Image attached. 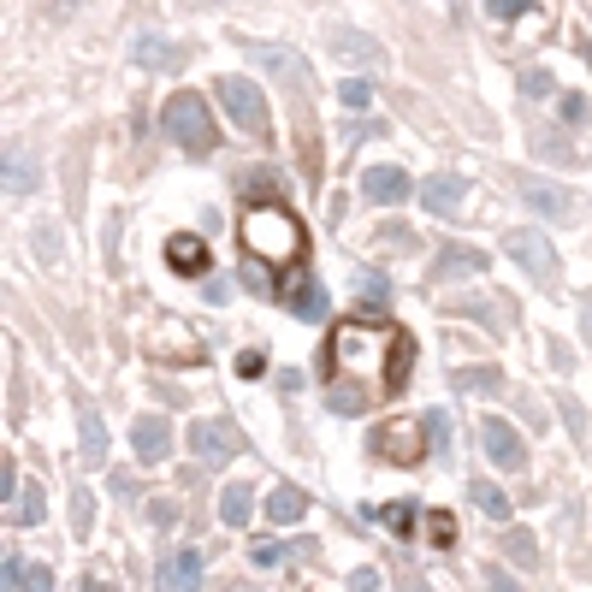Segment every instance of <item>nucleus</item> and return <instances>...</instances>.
<instances>
[{
	"label": "nucleus",
	"mask_w": 592,
	"mask_h": 592,
	"mask_svg": "<svg viewBox=\"0 0 592 592\" xmlns=\"http://www.w3.org/2000/svg\"><path fill=\"white\" fill-rule=\"evenodd\" d=\"M326 403L332 415H368L409 385L415 338L397 321H338L326 332Z\"/></svg>",
	"instance_id": "obj_1"
},
{
	"label": "nucleus",
	"mask_w": 592,
	"mask_h": 592,
	"mask_svg": "<svg viewBox=\"0 0 592 592\" xmlns=\"http://www.w3.org/2000/svg\"><path fill=\"white\" fill-rule=\"evenodd\" d=\"M237 237H243V262H255L262 272H291V267H302V255H309V231H302V220L279 196L249 201Z\"/></svg>",
	"instance_id": "obj_2"
},
{
	"label": "nucleus",
	"mask_w": 592,
	"mask_h": 592,
	"mask_svg": "<svg viewBox=\"0 0 592 592\" xmlns=\"http://www.w3.org/2000/svg\"><path fill=\"white\" fill-rule=\"evenodd\" d=\"M432 439H451V421L444 415H392L385 427H373V439H368V451L373 456H385V462H397V468H421L427 451H432Z\"/></svg>",
	"instance_id": "obj_3"
},
{
	"label": "nucleus",
	"mask_w": 592,
	"mask_h": 592,
	"mask_svg": "<svg viewBox=\"0 0 592 592\" xmlns=\"http://www.w3.org/2000/svg\"><path fill=\"white\" fill-rule=\"evenodd\" d=\"M161 131L178 142L184 154H213L220 149V131H213V113H208V101H201L196 90H178L161 107Z\"/></svg>",
	"instance_id": "obj_4"
},
{
	"label": "nucleus",
	"mask_w": 592,
	"mask_h": 592,
	"mask_svg": "<svg viewBox=\"0 0 592 592\" xmlns=\"http://www.w3.org/2000/svg\"><path fill=\"white\" fill-rule=\"evenodd\" d=\"M220 101H225V113L237 119V131H249L255 142H267L272 137V113H267V101L255 83H243V78H220Z\"/></svg>",
	"instance_id": "obj_5"
},
{
	"label": "nucleus",
	"mask_w": 592,
	"mask_h": 592,
	"mask_svg": "<svg viewBox=\"0 0 592 592\" xmlns=\"http://www.w3.org/2000/svg\"><path fill=\"white\" fill-rule=\"evenodd\" d=\"M243 54H249V66L272 71V78H285V90L302 95L309 90V60H302L297 48H279V42H243Z\"/></svg>",
	"instance_id": "obj_6"
},
{
	"label": "nucleus",
	"mask_w": 592,
	"mask_h": 592,
	"mask_svg": "<svg viewBox=\"0 0 592 592\" xmlns=\"http://www.w3.org/2000/svg\"><path fill=\"white\" fill-rule=\"evenodd\" d=\"M190 451L208 462V468H220V462H231L243 451V432L231 421H220V415H201V421L190 427Z\"/></svg>",
	"instance_id": "obj_7"
},
{
	"label": "nucleus",
	"mask_w": 592,
	"mask_h": 592,
	"mask_svg": "<svg viewBox=\"0 0 592 592\" xmlns=\"http://www.w3.org/2000/svg\"><path fill=\"white\" fill-rule=\"evenodd\" d=\"M480 444H486V456L498 462V468H527V444H522V432H515L503 415H480Z\"/></svg>",
	"instance_id": "obj_8"
},
{
	"label": "nucleus",
	"mask_w": 592,
	"mask_h": 592,
	"mask_svg": "<svg viewBox=\"0 0 592 592\" xmlns=\"http://www.w3.org/2000/svg\"><path fill=\"white\" fill-rule=\"evenodd\" d=\"M503 249H510L515 255V262H522L527 272H533V279H539V285H552L557 279V255H552V243H545L539 237V231H527V225H515L510 231V237H503Z\"/></svg>",
	"instance_id": "obj_9"
},
{
	"label": "nucleus",
	"mask_w": 592,
	"mask_h": 592,
	"mask_svg": "<svg viewBox=\"0 0 592 592\" xmlns=\"http://www.w3.org/2000/svg\"><path fill=\"white\" fill-rule=\"evenodd\" d=\"M409 190H415V184H409V172H403V166H368L362 172V196L380 201V208H385V201H392V208H397V201H409Z\"/></svg>",
	"instance_id": "obj_10"
},
{
	"label": "nucleus",
	"mask_w": 592,
	"mask_h": 592,
	"mask_svg": "<svg viewBox=\"0 0 592 592\" xmlns=\"http://www.w3.org/2000/svg\"><path fill=\"white\" fill-rule=\"evenodd\" d=\"M522 201H527L533 213H545V220H574V196L562 190V184L527 178V184H522Z\"/></svg>",
	"instance_id": "obj_11"
},
{
	"label": "nucleus",
	"mask_w": 592,
	"mask_h": 592,
	"mask_svg": "<svg viewBox=\"0 0 592 592\" xmlns=\"http://www.w3.org/2000/svg\"><path fill=\"white\" fill-rule=\"evenodd\" d=\"M154 587L161 592H196L201 587V552H178L154 569Z\"/></svg>",
	"instance_id": "obj_12"
},
{
	"label": "nucleus",
	"mask_w": 592,
	"mask_h": 592,
	"mask_svg": "<svg viewBox=\"0 0 592 592\" xmlns=\"http://www.w3.org/2000/svg\"><path fill=\"white\" fill-rule=\"evenodd\" d=\"M131 444H137L142 462H166V456H172V427H166V415H142V421L131 427Z\"/></svg>",
	"instance_id": "obj_13"
},
{
	"label": "nucleus",
	"mask_w": 592,
	"mask_h": 592,
	"mask_svg": "<svg viewBox=\"0 0 592 592\" xmlns=\"http://www.w3.org/2000/svg\"><path fill=\"white\" fill-rule=\"evenodd\" d=\"M137 66H149V71H166V78H172V71H184V60H190V54H184L178 48V42H166V36H137Z\"/></svg>",
	"instance_id": "obj_14"
},
{
	"label": "nucleus",
	"mask_w": 592,
	"mask_h": 592,
	"mask_svg": "<svg viewBox=\"0 0 592 592\" xmlns=\"http://www.w3.org/2000/svg\"><path fill=\"white\" fill-rule=\"evenodd\" d=\"M432 272H439V279H468V272H486V255L468 249V243H444Z\"/></svg>",
	"instance_id": "obj_15"
},
{
	"label": "nucleus",
	"mask_w": 592,
	"mask_h": 592,
	"mask_svg": "<svg viewBox=\"0 0 592 592\" xmlns=\"http://www.w3.org/2000/svg\"><path fill=\"white\" fill-rule=\"evenodd\" d=\"M462 196H468V178H456V172H444V178H427L421 184V201L432 213H456Z\"/></svg>",
	"instance_id": "obj_16"
},
{
	"label": "nucleus",
	"mask_w": 592,
	"mask_h": 592,
	"mask_svg": "<svg viewBox=\"0 0 592 592\" xmlns=\"http://www.w3.org/2000/svg\"><path fill=\"white\" fill-rule=\"evenodd\" d=\"M166 262H172V272H208V237L178 231V237L166 243Z\"/></svg>",
	"instance_id": "obj_17"
},
{
	"label": "nucleus",
	"mask_w": 592,
	"mask_h": 592,
	"mask_svg": "<svg viewBox=\"0 0 592 592\" xmlns=\"http://www.w3.org/2000/svg\"><path fill=\"white\" fill-rule=\"evenodd\" d=\"M7 592H54V569H48V562L7 557Z\"/></svg>",
	"instance_id": "obj_18"
},
{
	"label": "nucleus",
	"mask_w": 592,
	"mask_h": 592,
	"mask_svg": "<svg viewBox=\"0 0 592 592\" xmlns=\"http://www.w3.org/2000/svg\"><path fill=\"white\" fill-rule=\"evenodd\" d=\"M302 515H309V492H297V486H272V498H267V522L297 527Z\"/></svg>",
	"instance_id": "obj_19"
},
{
	"label": "nucleus",
	"mask_w": 592,
	"mask_h": 592,
	"mask_svg": "<svg viewBox=\"0 0 592 592\" xmlns=\"http://www.w3.org/2000/svg\"><path fill=\"white\" fill-rule=\"evenodd\" d=\"M78 439H83V462L101 468V462H107V432H101V415L90 403H78Z\"/></svg>",
	"instance_id": "obj_20"
},
{
	"label": "nucleus",
	"mask_w": 592,
	"mask_h": 592,
	"mask_svg": "<svg viewBox=\"0 0 592 592\" xmlns=\"http://www.w3.org/2000/svg\"><path fill=\"white\" fill-rule=\"evenodd\" d=\"M285 302H291L302 321H321V314H326V291H321V279H309V272H297V285H291V297H285Z\"/></svg>",
	"instance_id": "obj_21"
},
{
	"label": "nucleus",
	"mask_w": 592,
	"mask_h": 592,
	"mask_svg": "<svg viewBox=\"0 0 592 592\" xmlns=\"http://www.w3.org/2000/svg\"><path fill=\"white\" fill-rule=\"evenodd\" d=\"M380 42H368L362 31H338V36H332V60H362V66H373V60H380Z\"/></svg>",
	"instance_id": "obj_22"
},
{
	"label": "nucleus",
	"mask_w": 592,
	"mask_h": 592,
	"mask_svg": "<svg viewBox=\"0 0 592 592\" xmlns=\"http://www.w3.org/2000/svg\"><path fill=\"white\" fill-rule=\"evenodd\" d=\"M220 515H225L231 527H243L255 515V498H249V486H243V480H231L225 492H220Z\"/></svg>",
	"instance_id": "obj_23"
},
{
	"label": "nucleus",
	"mask_w": 592,
	"mask_h": 592,
	"mask_svg": "<svg viewBox=\"0 0 592 592\" xmlns=\"http://www.w3.org/2000/svg\"><path fill=\"white\" fill-rule=\"evenodd\" d=\"M468 498H474V510H480V515H492V522H510V498H503L498 486L474 480V486H468Z\"/></svg>",
	"instance_id": "obj_24"
},
{
	"label": "nucleus",
	"mask_w": 592,
	"mask_h": 592,
	"mask_svg": "<svg viewBox=\"0 0 592 592\" xmlns=\"http://www.w3.org/2000/svg\"><path fill=\"white\" fill-rule=\"evenodd\" d=\"M31 190H36V166L7 149V196H31Z\"/></svg>",
	"instance_id": "obj_25"
},
{
	"label": "nucleus",
	"mask_w": 592,
	"mask_h": 592,
	"mask_svg": "<svg viewBox=\"0 0 592 592\" xmlns=\"http://www.w3.org/2000/svg\"><path fill=\"white\" fill-rule=\"evenodd\" d=\"M42 515H48V510H42V486L24 480V486H19V510H12V522H19V527H36Z\"/></svg>",
	"instance_id": "obj_26"
},
{
	"label": "nucleus",
	"mask_w": 592,
	"mask_h": 592,
	"mask_svg": "<svg viewBox=\"0 0 592 592\" xmlns=\"http://www.w3.org/2000/svg\"><path fill=\"white\" fill-rule=\"evenodd\" d=\"M456 385H462V392H503V373L498 368H462Z\"/></svg>",
	"instance_id": "obj_27"
},
{
	"label": "nucleus",
	"mask_w": 592,
	"mask_h": 592,
	"mask_svg": "<svg viewBox=\"0 0 592 592\" xmlns=\"http://www.w3.org/2000/svg\"><path fill=\"white\" fill-rule=\"evenodd\" d=\"M380 522L392 527V533H409V527H415V503H385Z\"/></svg>",
	"instance_id": "obj_28"
},
{
	"label": "nucleus",
	"mask_w": 592,
	"mask_h": 592,
	"mask_svg": "<svg viewBox=\"0 0 592 592\" xmlns=\"http://www.w3.org/2000/svg\"><path fill=\"white\" fill-rule=\"evenodd\" d=\"M90 522H95V503H90V492L78 486V492H71V527H78V533H90Z\"/></svg>",
	"instance_id": "obj_29"
},
{
	"label": "nucleus",
	"mask_w": 592,
	"mask_h": 592,
	"mask_svg": "<svg viewBox=\"0 0 592 592\" xmlns=\"http://www.w3.org/2000/svg\"><path fill=\"white\" fill-rule=\"evenodd\" d=\"M338 95H344V107H368V101H373V83H362V78H344V83H338Z\"/></svg>",
	"instance_id": "obj_30"
},
{
	"label": "nucleus",
	"mask_w": 592,
	"mask_h": 592,
	"mask_svg": "<svg viewBox=\"0 0 592 592\" xmlns=\"http://www.w3.org/2000/svg\"><path fill=\"white\" fill-rule=\"evenodd\" d=\"M262 373H267V356L262 350H243L237 356V380H262Z\"/></svg>",
	"instance_id": "obj_31"
},
{
	"label": "nucleus",
	"mask_w": 592,
	"mask_h": 592,
	"mask_svg": "<svg viewBox=\"0 0 592 592\" xmlns=\"http://www.w3.org/2000/svg\"><path fill=\"white\" fill-rule=\"evenodd\" d=\"M486 12L510 24V19H522V12H527V0H486Z\"/></svg>",
	"instance_id": "obj_32"
},
{
	"label": "nucleus",
	"mask_w": 592,
	"mask_h": 592,
	"mask_svg": "<svg viewBox=\"0 0 592 592\" xmlns=\"http://www.w3.org/2000/svg\"><path fill=\"white\" fill-rule=\"evenodd\" d=\"M503 552H510V557L527 569V562H533V539H527V533H510V539H503Z\"/></svg>",
	"instance_id": "obj_33"
},
{
	"label": "nucleus",
	"mask_w": 592,
	"mask_h": 592,
	"mask_svg": "<svg viewBox=\"0 0 592 592\" xmlns=\"http://www.w3.org/2000/svg\"><path fill=\"white\" fill-rule=\"evenodd\" d=\"M522 95H552V71H522Z\"/></svg>",
	"instance_id": "obj_34"
},
{
	"label": "nucleus",
	"mask_w": 592,
	"mask_h": 592,
	"mask_svg": "<svg viewBox=\"0 0 592 592\" xmlns=\"http://www.w3.org/2000/svg\"><path fill=\"white\" fill-rule=\"evenodd\" d=\"M427 533H432V545H451L456 539V522H451V515H432Z\"/></svg>",
	"instance_id": "obj_35"
},
{
	"label": "nucleus",
	"mask_w": 592,
	"mask_h": 592,
	"mask_svg": "<svg viewBox=\"0 0 592 592\" xmlns=\"http://www.w3.org/2000/svg\"><path fill=\"white\" fill-rule=\"evenodd\" d=\"M285 552H279V545H272V539H262V545H255V552H249V562H255V569H272V562H279Z\"/></svg>",
	"instance_id": "obj_36"
},
{
	"label": "nucleus",
	"mask_w": 592,
	"mask_h": 592,
	"mask_svg": "<svg viewBox=\"0 0 592 592\" xmlns=\"http://www.w3.org/2000/svg\"><path fill=\"white\" fill-rule=\"evenodd\" d=\"M362 297H368V302H392V285H385V279H373V272H368V279H362Z\"/></svg>",
	"instance_id": "obj_37"
},
{
	"label": "nucleus",
	"mask_w": 592,
	"mask_h": 592,
	"mask_svg": "<svg viewBox=\"0 0 592 592\" xmlns=\"http://www.w3.org/2000/svg\"><path fill=\"white\" fill-rule=\"evenodd\" d=\"M486 592H515L510 569H498V562H492V569H486Z\"/></svg>",
	"instance_id": "obj_38"
},
{
	"label": "nucleus",
	"mask_w": 592,
	"mask_h": 592,
	"mask_svg": "<svg viewBox=\"0 0 592 592\" xmlns=\"http://www.w3.org/2000/svg\"><path fill=\"white\" fill-rule=\"evenodd\" d=\"M557 113H562L569 125H581V119H587V101H581V95H562V107H557Z\"/></svg>",
	"instance_id": "obj_39"
},
{
	"label": "nucleus",
	"mask_w": 592,
	"mask_h": 592,
	"mask_svg": "<svg viewBox=\"0 0 592 592\" xmlns=\"http://www.w3.org/2000/svg\"><path fill=\"white\" fill-rule=\"evenodd\" d=\"M373 587H380V574H373V569H356L350 574V592H373Z\"/></svg>",
	"instance_id": "obj_40"
},
{
	"label": "nucleus",
	"mask_w": 592,
	"mask_h": 592,
	"mask_svg": "<svg viewBox=\"0 0 592 592\" xmlns=\"http://www.w3.org/2000/svg\"><path fill=\"white\" fill-rule=\"evenodd\" d=\"M172 522H178V510H172V503L161 498V503H154V527H172Z\"/></svg>",
	"instance_id": "obj_41"
},
{
	"label": "nucleus",
	"mask_w": 592,
	"mask_h": 592,
	"mask_svg": "<svg viewBox=\"0 0 592 592\" xmlns=\"http://www.w3.org/2000/svg\"><path fill=\"white\" fill-rule=\"evenodd\" d=\"M581 332H587V344H592V297H581Z\"/></svg>",
	"instance_id": "obj_42"
},
{
	"label": "nucleus",
	"mask_w": 592,
	"mask_h": 592,
	"mask_svg": "<svg viewBox=\"0 0 592 592\" xmlns=\"http://www.w3.org/2000/svg\"><path fill=\"white\" fill-rule=\"evenodd\" d=\"M83 592H119V587H107L101 574H90V581H83Z\"/></svg>",
	"instance_id": "obj_43"
},
{
	"label": "nucleus",
	"mask_w": 592,
	"mask_h": 592,
	"mask_svg": "<svg viewBox=\"0 0 592 592\" xmlns=\"http://www.w3.org/2000/svg\"><path fill=\"white\" fill-rule=\"evenodd\" d=\"M196 7H220V0H196Z\"/></svg>",
	"instance_id": "obj_44"
}]
</instances>
